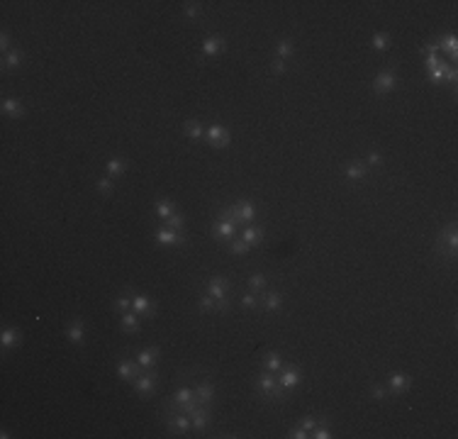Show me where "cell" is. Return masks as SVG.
I'll return each mask as SVG.
<instances>
[{"label":"cell","instance_id":"6da1fadb","mask_svg":"<svg viewBox=\"0 0 458 439\" xmlns=\"http://www.w3.org/2000/svg\"><path fill=\"white\" fill-rule=\"evenodd\" d=\"M259 390H261V393H266L268 398L283 400V388L278 385V381H276V378H273V376H271L268 371H266V373H264V376L259 378Z\"/></svg>","mask_w":458,"mask_h":439},{"label":"cell","instance_id":"7a4b0ae2","mask_svg":"<svg viewBox=\"0 0 458 439\" xmlns=\"http://www.w3.org/2000/svg\"><path fill=\"white\" fill-rule=\"evenodd\" d=\"M205 137H207V142L212 144V146H227L229 142H232V134H229V129H224L222 125H212L207 132H205Z\"/></svg>","mask_w":458,"mask_h":439},{"label":"cell","instance_id":"3957f363","mask_svg":"<svg viewBox=\"0 0 458 439\" xmlns=\"http://www.w3.org/2000/svg\"><path fill=\"white\" fill-rule=\"evenodd\" d=\"M395 83H397L395 71H380L373 81V88H375V93H390L395 88Z\"/></svg>","mask_w":458,"mask_h":439},{"label":"cell","instance_id":"277c9868","mask_svg":"<svg viewBox=\"0 0 458 439\" xmlns=\"http://www.w3.org/2000/svg\"><path fill=\"white\" fill-rule=\"evenodd\" d=\"M154 388H156V373H141V376H137L134 378V390L139 393V395H151L154 393Z\"/></svg>","mask_w":458,"mask_h":439},{"label":"cell","instance_id":"5b68a950","mask_svg":"<svg viewBox=\"0 0 458 439\" xmlns=\"http://www.w3.org/2000/svg\"><path fill=\"white\" fill-rule=\"evenodd\" d=\"M156 242L163 244V247H180L185 239H183V235H178L176 230L166 227V230H159V232H156Z\"/></svg>","mask_w":458,"mask_h":439},{"label":"cell","instance_id":"8992f818","mask_svg":"<svg viewBox=\"0 0 458 439\" xmlns=\"http://www.w3.org/2000/svg\"><path fill=\"white\" fill-rule=\"evenodd\" d=\"M298 381H300V371H298L295 366H288V368H283V371H281L278 385H281V388H285V390H290V388H295V385H298Z\"/></svg>","mask_w":458,"mask_h":439},{"label":"cell","instance_id":"52a82bcc","mask_svg":"<svg viewBox=\"0 0 458 439\" xmlns=\"http://www.w3.org/2000/svg\"><path fill=\"white\" fill-rule=\"evenodd\" d=\"M156 361H159V349H156V347H146V349H141V351L137 354V364H139L141 368H151Z\"/></svg>","mask_w":458,"mask_h":439},{"label":"cell","instance_id":"ba28073f","mask_svg":"<svg viewBox=\"0 0 458 439\" xmlns=\"http://www.w3.org/2000/svg\"><path fill=\"white\" fill-rule=\"evenodd\" d=\"M132 310L137 315H154V303L146 295H132Z\"/></svg>","mask_w":458,"mask_h":439},{"label":"cell","instance_id":"9c48e42d","mask_svg":"<svg viewBox=\"0 0 458 439\" xmlns=\"http://www.w3.org/2000/svg\"><path fill=\"white\" fill-rule=\"evenodd\" d=\"M448 247V254L453 256V252H456V247H458V235H456V227H448V230H443L441 235H439V247Z\"/></svg>","mask_w":458,"mask_h":439},{"label":"cell","instance_id":"30bf717a","mask_svg":"<svg viewBox=\"0 0 458 439\" xmlns=\"http://www.w3.org/2000/svg\"><path fill=\"white\" fill-rule=\"evenodd\" d=\"M409 383H412V378H409L407 373H400V371H397V373H392V376H390V390H392V393H397V395H400V393H405V390L409 388Z\"/></svg>","mask_w":458,"mask_h":439},{"label":"cell","instance_id":"8fae6325","mask_svg":"<svg viewBox=\"0 0 458 439\" xmlns=\"http://www.w3.org/2000/svg\"><path fill=\"white\" fill-rule=\"evenodd\" d=\"M193 424H190V415H185V412H176L173 417H171V422H168V429L171 432H188Z\"/></svg>","mask_w":458,"mask_h":439},{"label":"cell","instance_id":"7c38bea8","mask_svg":"<svg viewBox=\"0 0 458 439\" xmlns=\"http://www.w3.org/2000/svg\"><path fill=\"white\" fill-rule=\"evenodd\" d=\"M22 339H20V332L15 329V327H5L3 329V334H0V344H3V349L8 351V349H13V347H18Z\"/></svg>","mask_w":458,"mask_h":439},{"label":"cell","instance_id":"4fadbf2b","mask_svg":"<svg viewBox=\"0 0 458 439\" xmlns=\"http://www.w3.org/2000/svg\"><path fill=\"white\" fill-rule=\"evenodd\" d=\"M3 112L8 115V117H22L25 115V108H22V103L18 100V98H5L3 100Z\"/></svg>","mask_w":458,"mask_h":439},{"label":"cell","instance_id":"5bb4252c","mask_svg":"<svg viewBox=\"0 0 458 439\" xmlns=\"http://www.w3.org/2000/svg\"><path fill=\"white\" fill-rule=\"evenodd\" d=\"M207 295L214 298V300H224V295H227V283H224L222 278H210V283H207Z\"/></svg>","mask_w":458,"mask_h":439},{"label":"cell","instance_id":"9a60e30c","mask_svg":"<svg viewBox=\"0 0 458 439\" xmlns=\"http://www.w3.org/2000/svg\"><path fill=\"white\" fill-rule=\"evenodd\" d=\"M207 422H210V415H207V410H205V405H200L193 415H190V424H193V429H197V432H202L205 427H207Z\"/></svg>","mask_w":458,"mask_h":439},{"label":"cell","instance_id":"2e32d148","mask_svg":"<svg viewBox=\"0 0 458 439\" xmlns=\"http://www.w3.org/2000/svg\"><path fill=\"white\" fill-rule=\"evenodd\" d=\"M122 329H124V332L137 334V332H139V315H137V312H132V310L122 312Z\"/></svg>","mask_w":458,"mask_h":439},{"label":"cell","instance_id":"e0dca14e","mask_svg":"<svg viewBox=\"0 0 458 439\" xmlns=\"http://www.w3.org/2000/svg\"><path fill=\"white\" fill-rule=\"evenodd\" d=\"M66 337H69V342L71 344H83V337H86V329H83V325L76 320V322H71L69 325V329H66Z\"/></svg>","mask_w":458,"mask_h":439},{"label":"cell","instance_id":"ac0fdd59","mask_svg":"<svg viewBox=\"0 0 458 439\" xmlns=\"http://www.w3.org/2000/svg\"><path fill=\"white\" fill-rule=\"evenodd\" d=\"M137 366H139V364H134V361H120L117 376H120L122 381H134V378H137Z\"/></svg>","mask_w":458,"mask_h":439},{"label":"cell","instance_id":"d6986e66","mask_svg":"<svg viewBox=\"0 0 458 439\" xmlns=\"http://www.w3.org/2000/svg\"><path fill=\"white\" fill-rule=\"evenodd\" d=\"M212 395H214V388H212V383H200V385L195 388V400H197L200 405H207V402H212Z\"/></svg>","mask_w":458,"mask_h":439},{"label":"cell","instance_id":"ffe728a7","mask_svg":"<svg viewBox=\"0 0 458 439\" xmlns=\"http://www.w3.org/2000/svg\"><path fill=\"white\" fill-rule=\"evenodd\" d=\"M439 52H446V54L456 56V52H458V39H456V35L441 37V39H439Z\"/></svg>","mask_w":458,"mask_h":439},{"label":"cell","instance_id":"44dd1931","mask_svg":"<svg viewBox=\"0 0 458 439\" xmlns=\"http://www.w3.org/2000/svg\"><path fill=\"white\" fill-rule=\"evenodd\" d=\"M222 44H224L222 37H207V39L202 42V54H205V56H214V54L222 49Z\"/></svg>","mask_w":458,"mask_h":439},{"label":"cell","instance_id":"7402d4cb","mask_svg":"<svg viewBox=\"0 0 458 439\" xmlns=\"http://www.w3.org/2000/svg\"><path fill=\"white\" fill-rule=\"evenodd\" d=\"M190 400H195V390H193L190 385H180V388L176 390V395H173L176 407H178V405H185V402H190Z\"/></svg>","mask_w":458,"mask_h":439},{"label":"cell","instance_id":"603a6c76","mask_svg":"<svg viewBox=\"0 0 458 439\" xmlns=\"http://www.w3.org/2000/svg\"><path fill=\"white\" fill-rule=\"evenodd\" d=\"M242 239H244L249 247H256V244L264 239V230H259V227H247L244 235H242Z\"/></svg>","mask_w":458,"mask_h":439},{"label":"cell","instance_id":"cb8c5ba5","mask_svg":"<svg viewBox=\"0 0 458 439\" xmlns=\"http://www.w3.org/2000/svg\"><path fill=\"white\" fill-rule=\"evenodd\" d=\"M185 134H188L193 142H197V139L205 137V132H202V127H200L197 120H188V122H185Z\"/></svg>","mask_w":458,"mask_h":439},{"label":"cell","instance_id":"d4e9b609","mask_svg":"<svg viewBox=\"0 0 458 439\" xmlns=\"http://www.w3.org/2000/svg\"><path fill=\"white\" fill-rule=\"evenodd\" d=\"M373 49L375 52H388L390 49V35H385V32H378L375 37H373Z\"/></svg>","mask_w":458,"mask_h":439},{"label":"cell","instance_id":"484cf974","mask_svg":"<svg viewBox=\"0 0 458 439\" xmlns=\"http://www.w3.org/2000/svg\"><path fill=\"white\" fill-rule=\"evenodd\" d=\"M173 212H176V207H173L171 200H159V202H156V215H159L161 220H168Z\"/></svg>","mask_w":458,"mask_h":439},{"label":"cell","instance_id":"4316f807","mask_svg":"<svg viewBox=\"0 0 458 439\" xmlns=\"http://www.w3.org/2000/svg\"><path fill=\"white\" fill-rule=\"evenodd\" d=\"M264 368H266L268 373H276V371H281V356H278L276 351L266 354V359H264Z\"/></svg>","mask_w":458,"mask_h":439},{"label":"cell","instance_id":"83f0119b","mask_svg":"<svg viewBox=\"0 0 458 439\" xmlns=\"http://www.w3.org/2000/svg\"><path fill=\"white\" fill-rule=\"evenodd\" d=\"M214 235L222 237V239H232L234 237V222H224L222 220V222L217 225V230H214Z\"/></svg>","mask_w":458,"mask_h":439},{"label":"cell","instance_id":"f1b7e54d","mask_svg":"<svg viewBox=\"0 0 458 439\" xmlns=\"http://www.w3.org/2000/svg\"><path fill=\"white\" fill-rule=\"evenodd\" d=\"M20 64H22V52L13 49V52L5 54V69H8V71H10V69H20Z\"/></svg>","mask_w":458,"mask_h":439},{"label":"cell","instance_id":"f546056e","mask_svg":"<svg viewBox=\"0 0 458 439\" xmlns=\"http://www.w3.org/2000/svg\"><path fill=\"white\" fill-rule=\"evenodd\" d=\"M363 176H366V164H351L346 168V178L349 181H361Z\"/></svg>","mask_w":458,"mask_h":439},{"label":"cell","instance_id":"4dcf8cb0","mask_svg":"<svg viewBox=\"0 0 458 439\" xmlns=\"http://www.w3.org/2000/svg\"><path fill=\"white\" fill-rule=\"evenodd\" d=\"M264 305H266V310H278L281 308V295L276 291H268L264 295Z\"/></svg>","mask_w":458,"mask_h":439},{"label":"cell","instance_id":"1f68e13d","mask_svg":"<svg viewBox=\"0 0 458 439\" xmlns=\"http://www.w3.org/2000/svg\"><path fill=\"white\" fill-rule=\"evenodd\" d=\"M290 56H293V42H290V39H281V42H278V59L285 61V59H290Z\"/></svg>","mask_w":458,"mask_h":439},{"label":"cell","instance_id":"d6a6232c","mask_svg":"<svg viewBox=\"0 0 458 439\" xmlns=\"http://www.w3.org/2000/svg\"><path fill=\"white\" fill-rule=\"evenodd\" d=\"M124 168H127V166H124V159H110V161H107V173H110L112 178L120 176Z\"/></svg>","mask_w":458,"mask_h":439},{"label":"cell","instance_id":"836d02e7","mask_svg":"<svg viewBox=\"0 0 458 439\" xmlns=\"http://www.w3.org/2000/svg\"><path fill=\"white\" fill-rule=\"evenodd\" d=\"M166 225H168L171 230L180 232V230H183V225H185V220H183V215H180V212H173V215L166 220Z\"/></svg>","mask_w":458,"mask_h":439},{"label":"cell","instance_id":"e575fe53","mask_svg":"<svg viewBox=\"0 0 458 439\" xmlns=\"http://www.w3.org/2000/svg\"><path fill=\"white\" fill-rule=\"evenodd\" d=\"M95 188H98L103 195H110V193L115 190V183H112V178H98V181H95Z\"/></svg>","mask_w":458,"mask_h":439},{"label":"cell","instance_id":"d590c367","mask_svg":"<svg viewBox=\"0 0 458 439\" xmlns=\"http://www.w3.org/2000/svg\"><path fill=\"white\" fill-rule=\"evenodd\" d=\"M446 69H448V64H439V66H434V69H429V76H431V81H443V76H446Z\"/></svg>","mask_w":458,"mask_h":439},{"label":"cell","instance_id":"8d00e7d4","mask_svg":"<svg viewBox=\"0 0 458 439\" xmlns=\"http://www.w3.org/2000/svg\"><path fill=\"white\" fill-rule=\"evenodd\" d=\"M112 308H115V310H120V312H127V310H132V298L120 295V298L112 303Z\"/></svg>","mask_w":458,"mask_h":439},{"label":"cell","instance_id":"74e56055","mask_svg":"<svg viewBox=\"0 0 458 439\" xmlns=\"http://www.w3.org/2000/svg\"><path fill=\"white\" fill-rule=\"evenodd\" d=\"M310 437H315V439H332V432H329V427H315L310 432Z\"/></svg>","mask_w":458,"mask_h":439},{"label":"cell","instance_id":"f35d334b","mask_svg":"<svg viewBox=\"0 0 458 439\" xmlns=\"http://www.w3.org/2000/svg\"><path fill=\"white\" fill-rule=\"evenodd\" d=\"M229 249H232V254H244V252H249V244L244 239H234Z\"/></svg>","mask_w":458,"mask_h":439},{"label":"cell","instance_id":"ab89813d","mask_svg":"<svg viewBox=\"0 0 458 439\" xmlns=\"http://www.w3.org/2000/svg\"><path fill=\"white\" fill-rule=\"evenodd\" d=\"M183 15H185V18H190V20H193V18H197V15H200V5H197V3H188V5L183 8Z\"/></svg>","mask_w":458,"mask_h":439},{"label":"cell","instance_id":"60d3db41","mask_svg":"<svg viewBox=\"0 0 458 439\" xmlns=\"http://www.w3.org/2000/svg\"><path fill=\"white\" fill-rule=\"evenodd\" d=\"M249 283H251V288H256V291H261V288L266 286V276H264V274H254V276L249 278Z\"/></svg>","mask_w":458,"mask_h":439},{"label":"cell","instance_id":"b9f144b4","mask_svg":"<svg viewBox=\"0 0 458 439\" xmlns=\"http://www.w3.org/2000/svg\"><path fill=\"white\" fill-rule=\"evenodd\" d=\"M288 437H290V439H307V437H310V432H307V429L300 424V427L290 429V432H288Z\"/></svg>","mask_w":458,"mask_h":439},{"label":"cell","instance_id":"7bdbcfd3","mask_svg":"<svg viewBox=\"0 0 458 439\" xmlns=\"http://www.w3.org/2000/svg\"><path fill=\"white\" fill-rule=\"evenodd\" d=\"M200 310H217V303H214V298H210V295L200 298Z\"/></svg>","mask_w":458,"mask_h":439},{"label":"cell","instance_id":"ee69618b","mask_svg":"<svg viewBox=\"0 0 458 439\" xmlns=\"http://www.w3.org/2000/svg\"><path fill=\"white\" fill-rule=\"evenodd\" d=\"M424 64H426V69H434V66L441 64V56H439V54H426V56H424Z\"/></svg>","mask_w":458,"mask_h":439},{"label":"cell","instance_id":"f6af8a7d","mask_svg":"<svg viewBox=\"0 0 458 439\" xmlns=\"http://www.w3.org/2000/svg\"><path fill=\"white\" fill-rule=\"evenodd\" d=\"M370 395H373L375 400H385V395H388V390H385L383 385H373V388H370Z\"/></svg>","mask_w":458,"mask_h":439},{"label":"cell","instance_id":"bcb514c9","mask_svg":"<svg viewBox=\"0 0 458 439\" xmlns=\"http://www.w3.org/2000/svg\"><path fill=\"white\" fill-rule=\"evenodd\" d=\"M285 69H288V64H285L283 59H276V61L271 64V71H273V73H283Z\"/></svg>","mask_w":458,"mask_h":439},{"label":"cell","instance_id":"7dc6e473","mask_svg":"<svg viewBox=\"0 0 458 439\" xmlns=\"http://www.w3.org/2000/svg\"><path fill=\"white\" fill-rule=\"evenodd\" d=\"M256 303H259V300H256L254 293H247V295L242 298V305H244V308H256Z\"/></svg>","mask_w":458,"mask_h":439},{"label":"cell","instance_id":"c3c4849f","mask_svg":"<svg viewBox=\"0 0 458 439\" xmlns=\"http://www.w3.org/2000/svg\"><path fill=\"white\" fill-rule=\"evenodd\" d=\"M443 81H448V83H456V81H458V71H456L453 66H448V69H446V76H443Z\"/></svg>","mask_w":458,"mask_h":439},{"label":"cell","instance_id":"681fc988","mask_svg":"<svg viewBox=\"0 0 458 439\" xmlns=\"http://www.w3.org/2000/svg\"><path fill=\"white\" fill-rule=\"evenodd\" d=\"M380 161H383V156H380L378 151H373V154L368 156V166H380Z\"/></svg>","mask_w":458,"mask_h":439},{"label":"cell","instance_id":"f907efd6","mask_svg":"<svg viewBox=\"0 0 458 439\" xmlns=\"http://www.w3.org/2000/svg\"><path fill=\"white\" fill-rule=\"evenodd\" d=\"M0 47H3V49L10 47V35H8V32H3V37H0Z\"/></svg>","mask_w":458,"mask_h":439},{"label":"cell","instance_id":"816d5d0a","mask_svg":"<svg viewBox=\"0 0 458 439\" xmlns=\"http://www.w3.org/2000/svg\"><path fill=\"white\" fill-rule=\"evenodd\" d=\"M302 427H305L307 432H312V429L317 427V422H315V420H302Z\"/></svg>","mask_w":458,"mask_h":439}]
</instances>
